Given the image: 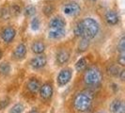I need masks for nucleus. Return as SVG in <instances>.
<instances>
[{"instance_id":"14","label":"nucleus","mask_w":125,"mask_h":113,"mask_svg":"<svg viewBox=\"0 0 125 113\" xmlns=\"http://www.w3.org/2000/svg\"><path fill=\"white\" fill-rule=\"evenodd\" d=\"M27 89L28 90L32 92V93H36L38 90H40V88H41V84H40V81L36 79V78H31L29 81L27 82Z\"/></svg>"},{"instance_id":"27","label":"nucleus","mask_w":125,"mask_h":113,"mask_svg":"<svg viewBox=\"0 0 125 113\" xmlns=\"http://www.w3.org/2000/svg\"><path fill=\"white\" fill-rule=\"evenodd\" d=\"M52 11H53V7H46L45 9H44V12H45V14H47V15H49V14H51L52 13Z\"/></svg>"},{"instance_id":"16","label":"nucleus","mask_w":125,"mask_h":113,"mask_svg":"<svg viewBox=\"0 0 125 113\" xmlns=\"http://www.w3.org/2000/svg\"><path fill=\"white\" fill-rule=\"evenodd\" d=\"M31 49L36 54H42L44 51V49H45V45H44V44L42 42L37 41V42L33 43V44H32L31 46Z\"/></svg>"},{"instance_id":"25","label":"nucleus","mask_w":125,"mask_h":113,"mask_svg":"<svg viewBox=\"0 0 125 113\" xmlns=\"http://www.w3.org/2000/svg\"><path fill=\"white\" fill-rule=\"evenodd\" d=\"M119 69L118 68H116V67H114V66H112L110 69H109V74H111V75H117L118 74H119Z\"/></svg>"},{"instance_id":"12","label":"nucleus","mask_w":125,"mask_h":113,"mask_svg":"<svg viewBox=\"0 0 125 113\" xmlns=\"http://www.w3.org/2000/svg\"><path fill=\"white\" fill-rule=\"evenodd\" d=\"M70 54L67 50H60L56 54V61L59 65H63L69 60Z\"/></svg>"},{"instance_id":"11","label":"nucleus","mask_w":125,"mask_h":113,"mask_svg":"<svg viewBox=\"0 0 125 113\" xmlns=\"http://www.w3.org/2000/svg\"><path fill=\"white\" fill-rule=\"evenodd\" d=\"M105 19H106L108 24H110V25H116L119 22V15H118V13L116 12L115 11H108L105 13Z\"/></svg>"},{"instance_id":"29","label":"nucleus","mask_w":125,"mask_h":113,"mask_svg":"<svg viewBox=\"0 0 125 113\" xmlns=\"http://www.w3.org/2000/svg\"><path fill=\"white\" fill-rule=\"evenodd\" d=\"M29 113H39V112H38L37 110H31V111H30Z\"/></svg>"},{"instance_id":"7","label":"nucleus","mask_w":125,"mask_h":113,"mask_svg":"<svg viewBox=\"0 0 125 113\" xmlns=\"http://www.w3.org/2000/svg\"><path fill=\"white\" fill-rule=\"evenodd\" d=\"M15 29L13 28L12 26H8L6 28H4L2 32H1V37L2 40L6 43H10L12 41L14 37H15Z\"/></svg>"},{"instance_id":"13","label":"nucleus","mask_w":125,"mask_h":113,"mask_svg":"<svg viewBox=\"0 0 125 113\" xmlns=\"http://www.w3.org/2000/svg\"><path fill=\"white\" fill-rule=\"evenodd\" d=\"M25 54H26V47H25V45L23 44H20L15 48L14 53H13V56H14L15 58H17V59H22V58L25 57Z\"/></svg>"},{"instance_id":"22","label":"nucleus","mask_w":125,"mask_h":113,"mask_svg":"<svg viewBox=\"0 0 125 113\" xmlns=\"http://www.w3.org/2000/svg\"><path fill=\"white\" fill-rule=\"evenodd\" d=\"M40 27V20L38 18H34L31 21V28L33 30H38Z\"/></svg>"},{"instance_id":"24","label":"nucleus","mask_w":125,"mask_h":113,"mask_svg":"<svg viewBox=\"0 0 125 113\" xmlns=\"http://www.w3.org/2000/svg\"><path fill=\"white\" fill-rule=\"evenodd\" d=\"M118 61H119V64H120V65H122V66L125 64V54H124V52L120 53V55H119V56Z\"/></svg>"},{"instance_id":"20","label":"nucleus","mask_w":125,"mask_h":113,"mask_svg":"<svg viewBox=\"0 0 125 113\" xmlns=\"http://www.w3.org/2000/svg\"><path fill=\"white\" fill-rule=\"evenodd\" d=\"M10 70V67L9 65V63H2L1 66H0V72L4 75H7Z\"/></svg>"},{"instance_id":"18","label":"nucleus","mask_w":125,"mask_h":113,"mask_svg":"<svg viewBox=\"0 0 125 113\" xmlns=\"http://www.w3.org/2000/svg\"><path fill=\"white\" fill-rule=\"evenodd\" d=\"M24 111V106L22 104H16L10 109V113H22Z\"/></svg>"},{"instance_id":"26","label":"nucleus","mask_w":125,"mask_h":113,"mask_svg":"<svg viewBox=\"0 0 125 113\" xmlns=\"http://www.w3.org/2000/svg\"><path fill=\"white\" fill-rule=\"evenodd\" d=\"M11 13H13V14H18L19 12H20V11H21V9L19 8L18 6H16V5H14V6L12 7V9H11Z\"/></svg>"},{"instance_id":"17","label":"nucleus","mask_w":125,"mask_h":113,"mask_svg":"<svg viewBox=\"0 0 125 113\" xmlns=\"http://www.w3.org/2000/svg\"><path fill=\"white\" fill-rule=\"evenodd\" d=\"M87 67V60H86V58H84V57H82L80 58L76 64H75V68L76 70L78 71V72H82L83 70H85V68Z\"/></svg>"},{"instance_id":"15","label":"nucleus","mask_w":125,"mask_h":113,"mask_svg":"<svg viewBox=\"0 0 125 113\" xmlns=\"http://www.w3.org/2000/svg\"><path fill=\"white\" fill-rule=\"evenodd\" d=\"M65 34H66L65 28H62V29H50L49 33H48V36L51 39L56 40V39H60V38L64 37Z\"/></svg>"},{"instance_id":"3","label":"nucleus","mask_w":125,"mask_h":113,"mask_svg":"<svg viewBox=\"0 0 125 113\" xmlns=\"http://www.w3.org/2000/svg\"><path fill=\"white\" fill-rule=\"evenodd\" d=\"M103 79V75L101 71L97 67L88 68L84 75V81L89 86H97L99 85Z\"/></svg>"},{"instance_id":"21","label":"nucleus","mask_w":125,"mask_h":113,"mask_svg":"<svg viewBox=\"0 0 125 113\" xmlns=\"http://www.w3.org/2000/svg\"><path fill=\"white\" fill-rule=\"evenodd\" d=\"M25 12L27 16H31V15H33L34 13L36 12V8L33 6H27L25 8Z\"/></svg>"},{"instance_id":"6","label":"nucleus","mask_w":125,"mask_h":113,"mask_svg":"<svg viewBox=\"0 0 125 113\" xmlns=\"http://www.w3.org/2000/svg\"><path fill=\"white\" fill-rule=\"evenodd\" d=\"M66 21L61 16H56L52 19L49 23L50 29H62L65 28Z\"/></svg>"},{"instance_id":"10","label":"nucleus","mask_w":125,"mask_h":113,"mask_svg":"<svg viewBox=\"0 0 125 113\" xmlns=\"http://www.w3.org/2000/svg\"><path fill=\"white\" fill-rule=\"evenodd\" d=\"M110 109L112 113H125L124 103L119 99H116L111 103Z\"/></svg>"},{"instance_id":"23","label":"nucleus","mask_w":125,"mask_h":113,"mask_svg":"<svg viewBox=\"0 0 125 113\" xmlns=\"http://www.w3.org/2000/svg\"><path fill=\"white\" fill-rule=\"evenodd\" d=\"M125 38L122 37L120 39V41H119V44L118 45V47H119V52L120 53H122V52H124V49H125Z\"/></svg>"},{"instance_id":"4","label":"nucleus","mask_w":125,"mask_h":113,"mask_svg":"<svg viewBox=\"0 0 125 113\" xmlns=\"http://www.w3.org/2000/svg\"><path fill=\"white\" fill-rule=\"evenodd\" d=\"M63 12L65 13L66 15H75L81 11V8L80 6L76 3V2H69L67 4H65L63 6Z\"/></svg>"},{"instance_id":"2","label":"nucleus","mask_w":125,"mask_h":113,"mask_svg":"<svg viewBox=\"0 0 125 113\" xmlns=\"http://www.w3.org/2000/svg\"><path fill=\"white\" fill-rule=\"evenodd\" d=\"M93 95L90 91H81L75 95L73 106L78 112H86L91 107Z\"/></svg>"},{"instance_id":"30","label":"nucleus","mask_w":125,"mask_h":113,"mask_svg":"<svg viewBox=\"0 0 125 113\" xmlns=\"http://www.w3.org/2000/svg\"><path fill=\"white\" fill-rule=\"evenodd\" d=\"M0 57H1V50H0Z\"/></svg>"},{"instance_id":"9","label":"nucleus","mask_w":125,"mask_h":113,"mask_svg":"<svg viewBox=\"0 0 125 113\" xmlns=\"http://www.w3.org/2000/svg\"><path fill=\"white\" fill-rule=\"evenodd\" d=\"M30 64L35 69H41V68L44 67L46 64V57L44 55H38L32 58Z\"/></svg>"},{"instance_id":"1","label":"nucleus","mask_w":125,"mask_h":113,"mask_svg":"<svg viewBox=\"0 0 125 113\" xmlns=\"http://www.w3.org/2000/svg\"><path fill=\"white\" fill-rule=\"evenodd\" d=\"M99 32V24L93 18H85L78 23L74 28L76 36H80L87 40L93 39Z\"/></svg>"},{"instance_id":"19","label":"nucleus","mask_w":125,"mask_h":113,"mask_svg":"<svg viewBox=\"0 0 125 113\" xmlns=\"http://www.w3.org/2000/svg\"><path fill=\"white\" fill-rule=\"evenodd\" d=\"M88 44H89V40H87L85 38H82V41L79 44V50L84 51L86 50L88 47Z\"/></svg>"},{"instance_id":"28","label":"nucleus","mask_w":125,"mask_h":113,"mask_svg":"<svg viewBox=\"0 0 125 113\" xmlns=\"http://www.w3.org/2000/svg\"><path fill=\"white\" fill-rule=\"evenodd\" d=\"M124 75H125V71L124 70H122L121 72H120V79L123 81L124 80Z\"/></svg>"},{"instance_id":"8","label":"nucleus","mask_w":125,"mask_h":113,"mask_svg":"<svg viewBox=\"0 0 125 113\" xmlns=\"http://www.w3.org/2000/svg\"><path fill=\"white\" fill-rule=\"evenodd\" d=\"M53 91H54L53 86L50 83H45L42 86H41V88H40V94H41V97L42 99L51 98V96L53 95Z\"/></svg>"},{"instance_id":"5","label":"nucleus","mask_w":125,"mask_h":113,"mask_svg":"<svg viewBox=\"0 0 125 113\" xmlns=\"http://www.w3.org/2000/svg\"><path fill=\"white\" fill-rule=\"evenodd\" d=\"M72 78V71L69 68H65L60 71V73L57 75V83L59 86L66 85Z\"/></svg>"}]
</instances>
